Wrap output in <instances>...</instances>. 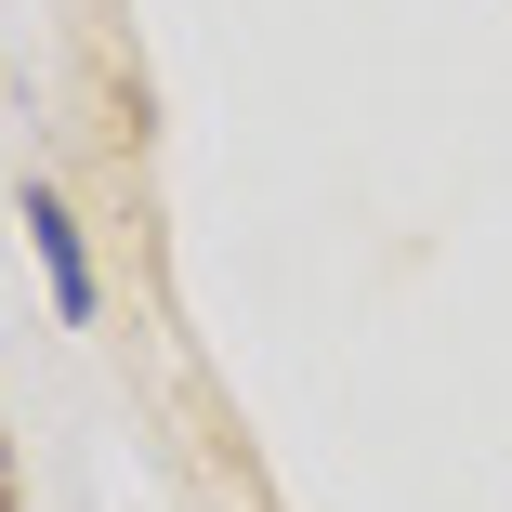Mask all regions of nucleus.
<instances>
[{
  "label": "nucleus",
  "mask_w": 512,
  "mask_h": 512,
  "mask_svg": "<svg viewBox=\"0 0 512 512\" xmlns=\"http://www.w3.org/2000/svg\"><path fill=\"white\" fill-rule=\"evenodd\" d=\"M27 237H40V263H53V316H92V263H79V224H66L53 184H27Z\"/></svg>",
  "instance_id": "1"
}]
</instances>
